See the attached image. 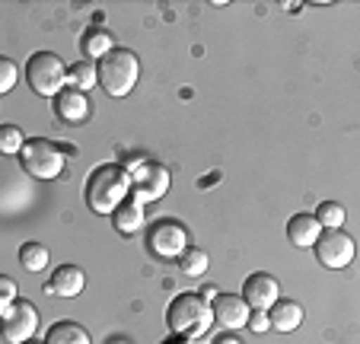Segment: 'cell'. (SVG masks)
Masks as SVG:
<instances>
[{
    "mask_svg": "<svg viewBox=\"0 0 360 344\" xmlns=\"http://www.w3.org/2000/svg\"><path fill=\"white\" fill-rule=\"evenodd\" d=\"M131 191V176L124 166L115 163H105V166H96L93 176L86 179V204L96 214H112L118 204L128 198Z\"/></svg>",
    "mask_w": 360,
    "mask_h": 344,
    "instance_id": "1",
    "label": "cell"
},
{
    "mask_svg": "<svg viewBox=\"0 0 360 344\" xmlns=\"http://www.w3.org/2000/svg\"><path fill=\"white\" fill-rule=\"evenodd\" d=\"M96 77L109 96H128L141 77V58L131 48H112L105 58L96 61Z\"/></svg>",
    "mask_w": 360,
    "mask_h": 344,
    "instance_id": "2",
    "label": "cell"
},
{
    "mask_svg": "<svg viewBox=\"0 0 360 344\" xmlns=\"http://www.w3.org/2000/svg\"><path fill=\"white\" fill-rule=\"evenodd\" d=\"M166 322H169V329L176 331V335L195 338V335H201V331H207V325L214 322L211 303H207L201 293H179L169 303V310H166Z\"/></svg>",
    "mask_w": 360,
    "mask_h": 344,
    "instance_id": "3",
    "label": "cell"
},
{
    "mask_svg": "<svg viewBox=\"0 0 360 344\" xmlns=\"http://www.w3.org/2000/svg\"><path fill=\"white\" fill-rule=\"evenodd\" d=\"M64 77H68V68L64 61L58 58L55 51H35L32 58L26 61V80H29V89L39 96H48L55 99L64 87Z\"/></svg>",
    "mask_w": 360,
    "mask_h": 344,
    "instance_id": "4",
    "label": "cell"
},
{
    "mask_svg": "<svg viewBox=\"0 0 360 344\" xmlns=\"http://www.w3.org/2000/svg\"><path fill=\"white\" fill-rule=\"evenodd\" d=\"M20 156H22L26 172L35 179H45L48 182V179H58L64 172V150L58 147L55 141H48V137H32V141H26Z\"/></svg>",
    "mask_w": 360,
    "mask_h": 344,
    "instance_id": "5",
    "label": "cell"
},
{
    "mask_svg": "<svg viewBox=\"0 0 360 344\" xmlns=\"http://www.w3.org/2000/svg\"><path fill=\"white\" fill-rule=\"evenodd\" d=\"M131 176V198L134 201H157L169 191V169L160 166V163H137L128 166Z\"/></svg>",
    "mask_w": 360,
    "mask_h": 344,
    "instance_id": "6",
    "label": "cell"
},
{
    "mask_svg": "<svg viewBox=\"0 0 360 344\" xmlns=\"http://www.w3.org/2000/svg\"><path fill=\"white\" fill-rule=\"evenodd\" d=\"M35 329H39V310L26 300H16L4 316H0V331L10 344H26L32 341Z\"/></svg>",
    "mask_w": 360,
    "mask_h": 344,
    "instance_id": "7",
    "label": "cell"
},
{
    "mask_svg": "<svg viewBox=\"0 0 360 344\" xmlns=\"http://www.w3.org/2000/svg\"><path fill=\"white\" fill-rule=\"evenodd\" d=\"M147 246L160 258H179L188 249V229L176 220H157L147 233Z\"/></svg>",
    "mask_w": 360,
    "mask_h": 344,
    "instance_id": "8",
    "label": "cell"
},
{
    "mask_svg": "<svg viewBox=\"0 0 360 344\" xmlns=\"http://www.w3.org/2000/svg\"><path fill=\"white\" fill-rule=\"evenodd\" d=\"M313 249H316V258L332 271L347 268L354 262V239L347 236L345 229H322L319 239L313 243Z\"/></svg>",
    "mask_w": 360,
    "mask_h": 344,
    "instance_id": "9",
    "label": "cell"
},
{
    "mask_svg": "<svg viewBox=\"0 0 360 344\" xmlns=\"http://www.w3.org/2000/svg\"><path fill=\"white\" fill-rule=\"evenodd\" d=\"M243 300L249 310L268 312L281 300V284L274 281L271 274H265V271H255V274H249L243 284Z\"/></svg>",
    "mask_w": 360,
    "mask_h": 344,
    "instance_id": "10",
    "label": "cell"
},
{
    "mask_svg": "<svg viewBox=\"0 0 360 344\" xmlns=\"http://www.w3.org/2000/svg\"><path fill=\"white\" fill-rule=\"evenodd\" d=\"M214 319H217L220 325H226V329H243L245 322H249V306H245L243 297H236V293H217L214 297V306H211Z\"/></svg>",
    "mask_w": 360,
    "mask_h": 344,
    "instance_id": "11",
    "label": "cell"
},
{
    "mask_svg": "<svg viewBox=\"0 0 360 344\" xmlns=\"http://www.w3.org/2000/svg\"><path fill=\"white\" fill-rule=\"evenodd\" d=\"M83 287H86V274H83V268H77V265H61V268H55L51 281L45 284V291L51 293V297H64V300L83 293Z\"/></svg>",
    "mask_w": 360,
    "mask_h": 344,
    "instance_id": "12",
    "label": "cell"
},
{
    "mask_svg": "<svg viewBox=\"0 0 360 344\" xmlns=\"http://www.w3.org/2000/svg\"><path fill=\"white\" fill-rule=\"evenodd\" d=\"M55 112L61 115V122L68 125H80L89 118V96L80 89H61L55 96Z\"/></svg>",
    "mask_w": 360,
    "mask_h": 344,
    "instance_id": "13",
    "label": "cell"
},
{
    "mask_svg": "<svg viewBox=\"0 0 360 344\" xmlns=\"http://www.w3.org/2000/svg\"><path fill=\"white\" fill-rule=\"evenodd\" d=\"M319 233H322V227L313 214H293L290 220H287V239H290L293 246H300V249H309V246L319 239Z\"/></svg>",
    "mask_w": 360,
    "mask_h": 344,
    "instance_id": "14",
    "label": "cell"
},
{
    "mask_svg": "<svg viewBox=\"0 0 360 344\" xmlns=\"http://www.w3.org/2000/svg\"><path fill=\"white\" fill-rule=\"evenodd\" d=\"M112 223H115V229L122 236H134L137 229L143 227V204L128 195L115 210H112Z\"/></svg>",
    "mask_w": 360,
    "mask_h": 344,
    "instance_id": "15",
    "label": "cell"
},
{
    "mask_svg": "<svg viewBox=\"0 0 360 344\" xmlns=\"http://www.w3.org/2000/svg\"><path fill=\"white\" fill-rule=\"evenodd\" d=\"M268 322H271L274 331H297L303 325V306L297 300H278L268 310Z\"/></svg>",
    "mask_w": 360,
    "mask_h": 344,
    "instance_id": "16",
    "label": "cell"
},
{
    "mask_svg": "<svg viewBox=\"0 0 360 344\" xmlns=\"http://www.w3.org/2000/svg\"><path fill=\"white\" fill-rule=\"evenodd\" d=\"M45 344H93V338H89V331L83 329V325L64 319V322H55L48 329Z\"/></svg>",
    "mask_w": 360,
    "mask_h": 344,
    "instance_id": "17",
    "label": "cell"
},
{
    "mask_svg": "<svg viewBox=\"0 0 360 344\" xmlns=\"http://www.w3.org/2000/svg\"><path fill=\"white\" fill-rule=\"evenodd\" d=\"M64 83H70V89H80V93H86V89H93L96 83H99V77H96V61H77L68 68V77H64Z\"/></svg>",
    "mask_w": 360,
    "mask_h": 344,
    "instance_id": "18",
    "label": "cell"
},
{
    "mask_svg": "<svg viewBox=\"0 0 360 344\" xmlns=\"http://www.w3.org/2000/svg\"><path fill=\"white\" fill-rule=\"evenodd\" d=\"M112 35L105 32V29H89L86 35H83V51L89 54V61H99V58H105V54L112 51Z\"/></svg>",
    "mask_w": 360,
    "mask_h": 344,
    "instance_id": "19",
    "label": "cell"
},
{
    "mask_svg": "<svg viewBox=\"0 0 360 344\" xmlns=\"http://www.w3.org/2000/svg\"><path fill=\"white\" fill-rule=\"evenodd\" d=\"M179 268H182L185 277H198V274H204V271L211 268V258H207V252H204V249L188 246V249L179 255Z\"/></svg>",
    "mask_w": 360,
    "mask_h": 344,
    "instance_id": "20",
    "label": "cell"
},
{
    "mask_svg": "<svg viewBox=\"0 0 360 344\" xmlns=\"http://www.w3.org/2000/svg\"><path fill=\"white\" fill-rule=\"evenodd\" d=\"M20 262L26 271H41L48 268V249L41 243H22L20 249Z\"/></svg>",
    "mask_w": 360,
    "mask_h": 344,
    "instance_id": "21",
    "label": "cell"
},
{
    "mask_svg": "<svg viewBox=\"0 0 360 344\" xmlns=\"http://www.w3.org/2000/svg\"><path fill=\"white\" fill-rule=\"evenodd\" d=\"M22 144H26V134H22L16 125H0V153L13 156L22 150Z\"/></svg>",
    "mask_w": 360,
    "mask_h": 344,
    "instance_id": "22",
    "label": "cell"
},
{
    "mask_svg": "<svg viewBox=\"0 0 360 344\" xmlns=\"http://www.w3.org/2000/svg\"><path fill=\"white\" fill-rule=\"evenodd\" d=\"M313 217L319 220L322 229H341V223H345V208L335 201H326V204H319V210H316Z\"/></svg>",
    "mask_w": 360,
    "mask_h": 344,
    "instance_id": "23",
    "label": "cell"
},
{
    "mask_svg": "<svg viewBox=\"0 0 360 344\" xmlns=\"http://www.w3.org/2000/svg\"><path fill=\"white\" fill-rule=\"evenodd\" d=\"M16 80H20V70H16V64L10 61V58H4V54H0V96H7L10 89L16 87Z\"/></svg>",
    "mask_w": 360,
    "mask_h": 344,
    "instance_id": "24",
    "label": "cell"
},
{
    "mask_svg": "<svg viewBox=\"0 0 360 344\" xmlns=\"http://www.w3.org/2000/svg\"><path fill=\"white\" fill-rule=\"evenodd\" d=\"M16 281L13 277H7V274H0V316L10 310V306L16 303Z\"/></svg>",
    "mask_w": 360,
    "mask_h": 344,
    "instance_id": "25",
    "label": "cell"
},
{
    "mask_svg": "<svg viewBox=\"0 0 360 344\" xmlns=\"http://www.w3.org/2000/svg\"><path fill=\"white\" fill-rule=\"evenodd\" d=\"M245 325H249L255 335H259V331H268V329H271V322H268V312H255V310L249 312V322H245Z\"/></svg>",
    "mask_w": 360,
    "mask_h": 344,
    "instance_id": "26",
    "label": "cell"
},
{
    "mask_svg": "<svg viewBox=\"0 0 360 344\" xmlns=\"http://www.w3.org/2000/svg\"><path fill=\"white\" fill-rule=\"evenodd\" d=\"M214 344H243V341H239V338H233V335H224V338H217Z\"/></svg>",
    "mask_w": 360,
    "mask_h": 344,
    "instance_id": "27",
    "label": "cell"
},
{
    "mask_svg": "<svg viewBox=\"0 0 360 344\" xmlns=\"http://www.w3.org/2000/svg\"><path fill=\"white\" fill-rule=\"evenodd\" d=\"M26 344H35V341H26Z\"/></svg>",
    "mask_w": 360,
    "mask_h": 344,
    "instance_id": "28",
    "label": "cell"
},
{
    "mask_svg": "<svg viewBox=\"0 0 360 344\" xmlns=\"http://www.w3.org/2000/svg\"><path fill=\"white\" fill-rule=\"evenodd\" d=\"M118 344H122V341H118Z\"/></svg>",
    "mask_w": 360,
    "mask_h": 344,
    "instance_id": "29",
    "label": "cell"
}]
</instances>
